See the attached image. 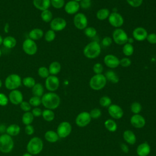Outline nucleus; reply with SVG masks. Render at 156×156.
I'll return each mask as SVG.
<instances>
[{
	"label": "nucleus",
	"mask_w": 156,
	"mask_h": 156,
	"mask_svg": "<svg viewBox=\"0 0 156 156\" xmlns=\"http://www.w3.org/2000/svg\"><path fill=\"white\" fill-rule=\"evenodd\" d=\"M41 99V104L47 109H55L60 104L59 96L54 92H49L44 94Z\"/></svg>",
	"instance_id": "nucleus-1"
},
{
	"label": "nucleus",
	"mask_w": 156,
	"mask_h": 156,
	"mask_svg": "<svg viewBox=\"0 0 156 156\" xmlns=\"http://www.w3.org/2000/svg\"><path fill=\"white\" fill-rule=\"evenodd\" d=\"M101 48L97 41H91L83 48V55L88 58L93 59L98 57L101 54Z\"/></svg>",
	"instance_id": "nucleus-2"
},
{
	"label": "nucleus",
	"mask_w": 156,
	"mask_h": 156,
	"mask_svg": "<svg viewBox=\"0 0 156 156\" xmlns=\"http://www.w3.org/2000/svg\"><path fill=\"white\" fill-rule=\"evenodd\" d=\"M43 148V143L41 138L35 136L30 140L27 144V151L32 155H37L41 152Z\"/></svg>",
	"instance_id": "nucleus-3"
},
{
	"label": "nucleus",
	"mask_w": 156,
	"mask_h": 156,
	"mask_svg": "<svg viewBox=\"0 0 156 156\" xmlns=\"http://www.w3.org/2000/svg\"><path fill=\"white\" fill-rule=\"evenodd\" d=\"M14 146V142L11 136L2 134L0 136V151L7 154L10 152Z\"/></svg>",
	"instance_id": "nucleus-4"
},
{
	"label": "nucleus",
	"mask_w": 156,
	"mask_h": 156,
	"mask_svg": "<svg viewBox=\"0 0 156 156\" xmlns=\"http://www.w3.org/2000/svg\"><path fill=\"white\" fill-rule=\"evenodd\" d=\"M107 79L102 74L94 75L90 80L89 85L91 89L94 90H100L102 89L106 85Z\"/></svg>",
	"instance_id": "nucleus-5"
},
{
	"label": "nucleus",
	"mask_w": 156,
	"mask_h": 156,
	"mask_svg": "<svg viewBox=\"0 0 156 156\" xmlns=\"http://www.w3.org/2000/svg\"><path fill=\"white\" fill-rule=\"evenodd\" d=\"M22 80L20 76L16 74L9 75L5 80V87L10 90H16L21 84Z\"/></svg>",
	"instance_id": "nucleus-6"
},
{
	"label": "nucleus",
	"mask_w": 156,
	"mask_h": 156,
	"mask_svg": "<svg viewBox=\"0 0 156 156\" xmlns=\"http://www.w3.org/2000/svg\"><path fill=\"white\" fill-rule=\"evenodd\" d=\"M112 38L115 43L119 45H123L128 41V35L122 29L117 28L114 30L112 34Z\"/></svg>",
	"instance_id": "nucleus-7"
},
{
	"label": "nucleus",
	"mask_w": 156,
	"mask_h": 156,
	"mask_svg": "<svg viewBox=\"0 0 156 156\" xmlns=\"http://www.w3.org/2000/svg\"><path fill=\"white\" fill-rule=\"evenodd\" d=\"M74 26L80 30L85 29L87 27L88 20L86 15L82 13H77L73 18Z\"/></svg>",
	"instance_id": "nucleus-8"
},
{
	"label": "nucleus",
	"mask_w": 156,
	"mask_h": 156,
	"mask_svg": "<svg viewBox=\"0 0 156 156\" xmlns=\"http://www.w3.org/2000/svg\"><path fill=\"white\" fill-rule=\"evenodd\" d=\"M72 127L69 122L63 121L59 124L57 129V133L59 138H66L71 133Z\"/></svg>",
	"instance_id": "nucleus-9"
},
{
	"label": "nucleus",
	"mask_w": 156,
	"mask_h": 156,
	"mask_svg": "<svg viewBox=\"0 0 156 156\" xmlns=\"http://www.w3.org/2000/svg\"><path fill=\"white\" fill-rule=\"evenodd\" d=\"M22 48L23 51L30 55H34L38 49L36 43L30 38H27L23 41Z\"/></svg>",
	"instance_id": "nucleus-10"
},
{
	"label": "nucleus",
	"mask_w": 156,
	"mask_h": 156,
	"mask_svg": "<svg viewBox=\"0 0 156 156\" xmlns=\"http://www.w3.org/2000/svg\"><path fill=\"white\" fill-rule=\"evenodd\" d=\"M60 82L58 78L54 75L49 76L45 80V86L48 90L50 92L56 91L59 87Z\"/></svg>",
	"instance_id": "nucleus-11"
},
{
	"label": "nucleus",
	"mask_w": 156,
	"mask_h": 156,
	"mask_svg": "<svg viewBox=\"0 0 156 156\" xmlns=\"http://www.w3.org/2000/svg\"><path fill=\"white\" fill-rule=\"evenodd\" d=\"M108 19L110 25L116 28L122 26L124 23V18L122 15L116 12H113L110 13Z\"/></svg>",
	"instance_id": "nucleus-12"
},
{
	"label": "nucleus",
	"mask_w": 156,
	"mask_h": 156,
	"mask_svg": "<svg viewBox=\"0 0 156 156\" xmlns=\"http://www.w3.org/2000/svg\"><path fill=\"white\" fill-rule=\"evenodd\" d=\"M91 118L90 115L87 112H82L80 113L76 118V124L80 127L87 126L90 124Z\"/></svg>",
	"instance_id": "nucleus-13"
},
{
	"label": "nucleus",
	"mask_w": 156,
	"mask_h": 156,
	"mask_svg": "<svg viewBox=\"0 0 156 156\" xmlns=\"http://www.w3.org/2000/svg\"><path fill=\"white\" fill-rule=\"evenodd\" d=\"M66 26V20L61 17H56L52 20L50 23L51 29L55 31H61Z\"/></svg>",
	"instance_id": "nucleus-14"
},
{
	"label": "nucleus",
	"mask_w": 156,
	"mask_h": 156,
	"mask_svg": "<svg viewBox=\"0 0 156 156\" xmlns=\"http://www.w3.org/2000/svg\"><path fill=\"white\" fill-rule=\"evenodd\" d=\"M108 112L110 116L116 119H121L124 115L122 108L116 104H111L108 107Z\"/></svg>",
	"instance_id": "nucleus-15"
},
{
	"label": "nucleus",
	"mask_w": 156,
	"mask_h": 156,
	"mask_svg": "<svg viewBox=\"0 0 156 156\" xmlns=\"http://www.w3.org/2000/svg\"><path fill=\"white\" fill-rule=\"evenodd\" d=\"M105 65L110 68H116L119 65V59L113 54H107L104 58Z\"/></svg>",
	"instance_id": "nucleus-16"
},
{
	"label": "nucleus",
	"mask_w": 156,
	"mask_h": 156,
	"mask_svg": "<svg viewBox=\"0 0 156 156\" xmlns=\"http://www.w3.org/2000/svg\"><path fill=\"white\" fill-rule=\"evenodd\" d=\"M9 100H10V102L13 104H20L23 101V94L20 90H12L9 94Z\"/></svg>",
	"instance_id": "nucleus-17"
},
{
	"label": "nucleus",
	"mask_w": 156,
	"mask_h": 156,
	"mask_svg": "<svg viewBox=\"0 0 156 156\" xmlns=\"http://www.w3.org/2000/svg\"><path fill=\"white\" fill-rule=\"evenodd\" d=\"M80 7L79 2L73 0L68 1L64 5L65 11L66 12V13L69 15H73L79 11Z\"/></svg>",
	"instance_id": "nucleus-18"
},
{
	"label": "nucleus",
	"mask_w": 156,
	"mask_h": 156,
	"mask_svg": "<svg viewBox=\"0 0 156 156\" xmlns=\"http://www.w3.org/2000/svg\"><path fill=\"white\" fill-rule=\"evenodd\" d=\"M130 123L135 128H143L146 124V120L140 114H134L130 118Z\"/></svg>",
	"instance_id": "nucleus-19"
},
{
	"label": "nucleus",
	"mask_w": 156,
	"mask_h": 156,
	"mask_svg": "<svg viewBox=\"0 0 156 156\" xmlns=\"http://www.w3.org/2000/svg\"><path fill=\"white\" fill-rule=\"evenodd\" d=\"M147 35V30L142 27H137L132 32L133 38L138 41H142L146 39Z\"/></svg>",
	"instance_id": "nucleus-20"
},
{
	"label": "nucleus",
	"mask_w": 156,
	"mask_h": 156,
	"mask_svg": "<svg viewBox=\"0 0 156 156\" xmlns=\"http://www.w3.org/2000/svg\"><path fill=\"white\" fill-rule=\"evenodd\" d=\"M151 152V147L147 142L142 143L136 148V154L138 156H147Z\"/></svg>",
	"instance_id": "nucleus-21"
},
{
	"label": "nucleus",
	"mask_w": 156,
	"mask_h": 156,
	"mask_svg": "<svg viewBox=\"0 0 156 156\" xmlns=\"http://www.w3.org/2000/svg\"><path fill=\"white\" fill-rule=\"evenodd\" d=\"M34 7L41 11L48 10L51 5V0H33Z\"/></svg>",
	"instance_id": "nucleus-22"
},
{
	"label": "nucleus",
	"mask_w": 156,
	"mask_h": 156,
	"mask_svg": "<svg viewBox=\"0 0 156 156\" xmlns=\"http://www.w3.org/2000/svg\"><path fill=\"white\" fill-rule=\"evenodd\" d=\"M123 138L126 143L129 144H134L136 142V138L135 133L130 130H126L123 133Z\"/></svg>",
	"instance_id": "nucleus-23"
},
{
	"label": "nucleus",
	"mask_w": 156,
	"mask_h": 156,
	"mask_svg": "<svg viewBox=\"0 0 156 156\" xmlns=\"http://www.w3.org/2000/svg\"><path fill=\"white\" fill-rule=\"evenodd\" d=\"M43 31L39 28H35L31 30L29 34V38L35 41L41 38L43 36Z\"/></svg>",
	"instance_id": "nucleus-24"
},
{
	"label": "nucleus",
	"mask_w": 156,
	"mask_h": 156,
	"mask_svg": "<svg viewBox=\"0 0 156 156\" xmlns=\"http://www.w3.org/2000/svg\"><path fill=\"white\" fill-rule=\"evenodd\" d=\"M44 138L49 143H55L58 141L59 136L57 133L54 130H48L44 134Z\"/></svg>",
	"instance_id": "nucleus-25"
},
{
	"label": "nucleus",
	"mask_w": 156,
	"mask_h": 156,
	"mask_svg": "<svg viewBox=\"0 0 156 156\" xmlns=\"http://www.w3.org/2000/svg\"><path fill=\"white\" fill-rule=\"evenodd\" d=\"M49 74H51V75H56L58 73H59V72L61 70V65L59 62H57V61H54L52 62L49 66Z\"/></svg>",
	"instance_id": "nucleus-26"
},
{
	"label": "nucleus",
	"mask_w": 156,
	"mask_h": 156,
	"mask_svg": "<svg viewBox=\"0 0 156 156\" xmlns=\"http://www.w3.org/2000/svg\"><path fill=\"white\" fill-rule=\"evenodd\" d=\"M2 44L5 48L12 49L16 46V40L14 37L12 36H7L3 39Z\"/></svg>",
	"instance_id": "nucleus-27"
},
{
	"label": "nucleus",
	"mask_w": 156,
	"mask_h": 156,
	"mask_svg": "<svg viewBox=\"0 0 156 156\" xmlns=\"http://www.w3.org/2000/svg\"><path fill=\"white\" fill-rule=\"evenodd\" d=\"M6 132L7 134H8L10 136H16L18 135L20 132V127L18 125L13 124L10 125L7 127L6 129Z\"/></svg>",
	"instance_id": "nucleus-28"
},
{
	"label": "nucleus",
	"mask_w": 156,
	"mask_h": 156,
	"mask_svg": "<svg viewBox=\"0 0 156 156\" xmlns=\"http://www.w3.org/2000/svg\"><path fill=\"white\" fill-rule=\"evenodd\" d=\"M32 92L34 96L40 98L42 97L44 92V88L43 85L39 83H35V85L32 88Z\"/></svg>",
	"instance_id": "nucleus-29"
},
{
	"label": "nucleus",
	"mask_w": 156,
	"mask_h": 156,
	"mask_svg": "<svg viewBox=\"0 0 156 156\" xmlns=\"http://www.w3.org/2000/svg\"><path fill=\"white\" fill-rule=\"evenodd\" d=\"M105 77L107 80H109L113 83H116L119 82V77L118 75L112 70H108L105 73Z\"/></svg>",
	"instance_id": "nucleus-30"
},
{
	"label": "nucleus",
	"mask_w": 156,
	"mask_h": 156,
	"mask_svg": "<svg viewBox=\"0 0 156 156\" xmlns=\"http://www.w3.org/2000/svg\"><path fill=\"white\" fill-rule=\"evenodd\" d=\"M104 126L107 129V130L111 132H115L117 130L118 127L116 122L112 119H107L104 122Z\"/></svg>",
	"instance_id": "nucleus-31"
},
{
	"label": "nucleus",
	"mask_w": 156,
	"mask_h": 156,
	"mask_svg": "<svg viewBox=\"0 0 156 156\" xmlns=\"http://www.w3.org/2000/svg\"><path fill=\"white\" fill-rule=\"evenodd\" d=\"M110 11L108 9L102 8L99 9L96 13V17L99 20H104L108 18Z\"/></svg>",
	"instance_id": "nucleus-32"
},
{
	"label": "nucleus",
	"mask_w": 156,
	"mask_h": 156,
	"mask_svg": "<svg viewBox=\"0 0 156 156\" xmlns=\"http://www.w3.org/2000/svg\"><path fill=\"white\" fill-rule=\"evenodd\" d=\"M41 115H42L43 119L48 122L52 121L55 118V114L53 112V111L52 110L47 109V108L44 110L43 111H42Z\"/></svg>",
	"instance_id": "nucleus-33"
},
{
	"label": "nucleus",
	"mask_w": 156,
	"mask_h": 156,
	"mask_svg": "<svg viewBox=\"0 0 156 156\" xmlns=\"http://www.w3.org/2000/svg\"><path fill=\"white\" fill-rule=\"evenodd\" d=\"M34 116L32 115V112H25L22 116V122L25 125H29L33 121H34Z\"/></svg>",
	"instance_id": "nucleus-34"
},
{
	"label": "nucleus",
	"mask_w": 156,
	"mask_h": 156,
	"mask_svg": "<svg viewBox=\"0 0 156 156\" xmlns=\"http://www.w3.org/2000/svg\"><path fill=\"white\" fill-rule=\"evenodd\" d=\"M41 20L45 23L51 22L52 20V13L49 10H45L41 13Z\"/></svg>",
	"instance_id": "nucleus-35"
},
{
	"label": "nucleus",
	"mask_w": 156,
	"mask_h": 156,
	"mask_svg": "<svg viewBox=\"0 0 156 156\" xmlns=\"http://www.w3.org/2000/svg\"><path fill=\"white\" fill-rule=\"evenodd\" d=\"M134 52V48L131 43H127L124 44L122 48V52L126 56H130Z\"/></svg>",
	"instance_id": "nucleus-36"
},
{
	"label": "nucleus",
	"mask_w": 156,
	"mask_h": 156,
	"mask_svg": "<svg viewBox=\"0 0 156 156\" xmlns=\"http://www.w3.org/2000/svg\"><path fill=\"white\" fill-rule=\"evenodd\" d=\"M22 83L25 87L27 88H32L36 83L35 79L30 76L24 77L22 80Z\"/></svg>",
	"instance_id": "nucleus-37"
},
{
	"label": "nucleus",
	"mask_w": 156,
	"mask_h": 156,
	"mask_svg": "<svg viewBox=\"0 0 156 156\" xmlns=\"http://www.w3.org/2000/svg\"><path fill=\"white\" fill-rule=\"evenodd\" d=\"M99 104L103 107H108L112 104V100L108 96H104L100 98Z\"/></svg>",
	"instance_id": "nucleus-38"
},
{
	"label": "nucleus",
	"mask_w": 156,
	"mask_h": 156,
	"mask_svg": "<svg viewBox=\"0 0 156 156\" xmlns=\"http://www.w3.org/2000/svg\"><path fill=\"white\" fill-rule=\"evenodd\" d=\"M141 109L142 106L140 103L138 102H134L130 105V110L133 114H139L141 111Z\"/></svg>",
	"instance_id": "nucleus-39"
},
{
	"label": "nucleus",
	"mask_w": 156,
	"mask_h": 156,
	"mask_svg": "<svg viewBox=\"0 0 156 156\" xmlns=\"http://www.w3.org/2000/svg\"><path fill=\"white\" fill-rule=\"evenodd\" d=\"M84 34L89 38H93L96 35V29L93 27H87L84 29Z\"/></svg>",
	"instance_id": "nucleus-40"
},
{
	"label": "nucleus",
	"mask_w": 156,
	"mask_h": 156,
	"mask_svg": "<svg viewBox=\"0 0 156 156\" xmlns=\"http://www.w3.org/2000/svg\"><path fill=\"white\" fill-rule=\"evenodd\" d=\"M38 74L41 78H47L49 76V69L45 66H41L38 69Z\"/></svg>",
	"instance_id": "nucleus-41"
},
{
	"label": "nucleus",
	"mask_w": 156,
	"mask_h": 156,
	"mask_svg": "<svg viewBox=\"0 0 156 156\" xmlns=\"http://www.w3.org/2000/svg\"><path fill=\"white\" fill-rule=\"evenodd\" d=\"M55 38V33L52 29L48 30L44 34V39L48 42L52 41Z\"/></svg>",
	"instance_id": "nucleus-42"
},
{
	"label": "nucleus",
	"mask_w": 156,
	"mask_h": 156,
	"mask_svg": "<svg viewBox=\"0 0 156 156\" xmlns=\"http://www.w3.org/2000/svg\"><path fill=\"white\" fill-rule=\"evenodd\" d=\"M29 103L31 106L37 107L41 104V99L40 98V97L34 96L30 98V99H29Z\"/></svg>",
	"instance_id": "nucleus-43"
},
{
	"label": "nucleus",
	"mask_w": 156,
	"mask_h": 156,
	"mask_svg": "<svg viewBox=\"0 0 156 156\" xmlns=\"http://www.w3.org/2000/svg\"><path fill=\"white\" fill-rule=\"evenodd\" d=\"M51 4L55 9H60L65 5V0H51Z\"/></svg>",
	"instance_id": "nucleus-44"
},
{
	"label": "nucleus",
	"mask_w": 156,
	"mask_h": 156,
	"mask_svg": "<svg viewBox=\"0 0 156 156\" xmlns=\"http://www.w3.org/2000/svg\"><path fill=\"white\" fill-rule=\"evenodd\" d=\"M90 116L93 119H98L101 116V111L98 108H93L89 113Z\"/></svg>",
	"instance_id": "nucleus-45"
},
{
	"label": "nucleus",
	"mask_w": 156,
	"mask_h": 156,
	"mask_svg": "<svg viewBox=\"0 0 156 156\" xmlns=\"http://www.w3.org/2000/svg\"><path fill=\"white\" fill-rule=\"evenodd\" d=\"M104 68L103 66L101 63H96L94 65L93 68V72L95 73V74H102V71H103Z\"/></svg>",
	"instance_id": "nucleus-46"
},
{
	"label": "nucleus",
	"mask_w": 156,
	"mask_h": 156,
	"mask_svg": "<svg viewBox=\"0 0 156 156\" xmlns=\"http://www.w3.org/2000/svg\"><path fill=\"white\" fill-rule=\"evenodd\" d=\"M119 65L122 67H129L131 65V60L128 57H124L119 60Z\"/></svg>",
	"instance_id": "nucleus-47"
},
{
	"label": "nucleus",
	"mask_w": 156,
	"mask_h": 156,
	"mask_svg": "<svg viewBox=\"0 0 156 156\" xmlns=\"http://www.w3.org/2000/svg\"><path fill=\"white\" fill-rule=\"evenodd\" d=\"M126 1L130 6L136 8L142 4L143 0H126Z\"/></svg>",
	"instance_id": "nucleus-48"
},
{
	"label": "nucleus",
	"mask_w": 156,
	"mask_h": 156,
	"mask_svg": "<svg viewBox=\"0 0 156 156\" xmlns=\"http://www.w3.org/2000/svg\"><path fill=\"white\" fill-rule=\"evenodd\" d=\"M20 108L22 109V110H23L24 112H29L30 110L31 109V105H30V104L27 102V101H23L20 104Z\"/></svg>",
	"instance_id": "nucleus-49"
},
{
	"label": "nucleus",
	"mask_w": 156,
	"mask_h": 156,
	"mask_svg": "<svg viewBox=\"0 0 156 156\" xmlns=\"http://www.w3.org/2000/svg\"><path fill=\"white\" fill-rule=\"evenodd\" d=\"M9 102V98L4 94L0 93V105L5 106Z\"/></svg>",
	"instance_id": "nucleus-50"
},
{
	"label": "nucleus",
	"mask_w": 156,
	"mask_h": 156,
	"mask_svg": "<svg viewBox=\"0 0 156 156\" xmlns=\"http://www.w3.org/2000/svg\"><path fill=\"white\" fill-rule=\"evenodd\" d=\"M91 0H81L80 1V7L83 9H87L91 6Z\"/></svg>",
	"instance_id": "nucleus-51"
},
{
	"label": "nucleus",
	"mask_w": 156,
	"mask_h": 156,
	"mask_svg": "<svg viewBox=\"0 0 156 156\" xmlns=\"http://www.w3.org/2000/svg\"><path fill=\"white\" fill-rule=\"evenodd\" d=\"M146 39L149 43L156 44V34L151 33L148 34Z\"/></svg>",
	"instance_id": "nucleus-52"
},
{
	"label": "nucleus",
	"mask_w": 156,
	"mask_h": 156,
	"mask_svg": "<svg viewBox=\"0 0 156 156\" xmlns=\"http://www.w3.org/2000/svg\"><path fill=\"white\" fill-rule=\"evenodd\" d=\"M112 43V39L110 37H105L102 40V44L104 46H109Z\"/></svg>",
	"instance_id": "nucleus-53"
},
{
	"label": "nucleus",
	"mask_w": 156,
	"mask_h": 156,
	"mask_svg": "<svg viewBox=\"0 0 156 156\" xmlns=\"http://www.w3.org/2000/svg\"><path fill=\"white\" fill-rule=\"evenodd\" d=\"M24 130H25V132L26 134H27L29 135H31L34 132V128L32 125L29 124V125H27L25 127Z\"/></svg>",
	"instance_id": "nucleus-54"
},
{
	"label": "nucleus",
	"mask_w": 156,
	"mask_h": 156,
	"mask_svg": "<svg viewBox=\"0 0 156 156\" xmlns=\"http://www.w3.org/2000/svg\"><path fill=\"white\" fill-rule=\"evenodd\" d=\"M32 113L34 115V116L38 117L42 115V111L40 108L35 107L32 110Z\"/></svg>",
	"instance_id": "nucleus-55"
},
{
	"label": "nucleus",
	"mask_w": 156,
	"mask_h": 156,
	"mask_svg": "<svg viewBox=\"0 0 156 156\" xmlns=\"http://www.w3.org/2000/svg\"><path fill=\"white\" fill-rule=\"evenodd\" d=\"M120 147H121V149L122 151V152H124V153H127L129 152V147L126 144L121 143Z\"/></svg>",
	"instance_id": "nucleus-56"
},
{
	"label": "nucleus",
	"mask_w": 156,
	"mask_h": 156,
	"mask_svg": "<svg viewBox=\"0 0 156 156\" xmlns=\"http://www.w3.org/2000/svg\"><path fill=\"white\" fill-rule=\"evenodd\" d=\"M9 24L8 23H7L4 26V31L6 33H7V32H9Z\"/></svg>",
	"instance_id": "nucleus-57"
},
{
	"label": "nucleus",
	"mask_w": 156,
	"mask_h": 156,
	"mask_svg": "<svg viewBox=\"0 0 156 156\" xmlns=\"http://www.w3.org/2000/svg\"><path fill=\"white\" fill-rule=\"evenodd\" d=\"M23 156H33V155H32V154H29V153H25V154H24L23 155Z\"/></svg>",
	"instance_id": "nucleus-58"
},
{
	"label": "nucleus",
	"mask_w": 156,
	"mask_h": 156,
	"mask_svg": "<svg viewBox=\"0 0 156 156\" xmlns=\"http://www.w3.org/2000/svg\"><path fill=\"white\" fill-rule=\"evenodd\" d=\"M2 41H3V39H2V37H1V35H0V45L2 43Z\"/></svg>",
	"instance_id": "nucleus-59"
},
{
	"label": "nucleus",
	"mask_w": 156,
	"mask_h": 156,
	"mask_svg": "<svg viewBox=\"0 0 156 156\" xmlns=\"http://www.w3.org/2000/svg\"><path fill=\"white\" fill-rule=\"evenodd\" d=\"M2 87V82H1V79H0V88Z\"/></svg>",
	"instance_id": "nucleus-60"
},
{
	"label": "nucleus",
	"mask_w": 156,
	"mask_h": 156,
	"mask_svg": "<svg viewBox=\"0 0 156 156\" xmlns=\"http://www.w3.org/2000/svg\"><path fill=\"white\" fill-rule=\"evenodd\" d=\"M73 1H77V2H79V1H80L81 0H73Z\"/></svg>",
	"instance_id": "nucleus-61"
},
{
	"label": "nucleus",
	"mask_w": 156,
	"mask_h": 156,
	"mask_svg": "<svg viewBox=\"0 0 156 156\" xmlns=\"http://www.w3.org/2000/svg\"><path fill=\"white\" fill-rule=\"evenodd\" d=\"M1 51L0 49V57H1Z\"/></svg>",
	"instance_id": "nucleus-62"
}]
</instances>
